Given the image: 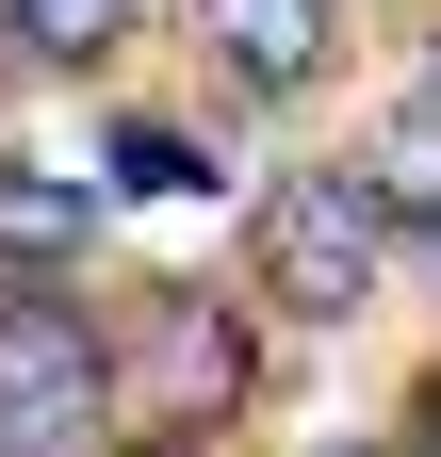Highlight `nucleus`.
<instances>
[{
	"label": "nucleus",
	"mask_w": 441,
	"mask_h": 457,
	"mask_svg": "<svg viewBox=\"0 0 441 457\" xmlns=\"http://www.w3.org/2000/svg\"><path fill=\"white\" fill-rule=\"evenodd\" d=\"M147 457H196V441H147Z\"/></svg>",
	"instance_id": "obj_11"
},
{
	"label": "nucleus",
	"mask_w": 441,
	"mask_h": 457,
	"mask_svg": "<svg viewBox=\"0 0 441 457\" xmlns=\"http://www.w3.org/2000/svg\"><path fill=\"white\" fill-rule=\"evenodd\" d=\"M327 457H393V441H327Z\"/></svg>",
	"instance_id": "obj_9"
},
{
	"label": "nucleus",
	"mask_w": 441,
	"mask_h": 457,
	"mask_svg": "<svg viewBox=\"0 0 441 457\" xmlns=\"http://www.w3.org/2000/svg\"><path fill=\"white\" fill-rule=\"evenodd\" d=\"M115 409V360L66 295H0V457H66Z\"/></svg>",
	"instance_id": "obj_2"
},
{
	"label": "nucleus",
	"mask_w": 441,
	"mask_h": 457,
	"mask_svg": "<svg viewBox=\"0 0 441 457\" xmlns=\"http://www.w3.org/2000/svg\"><path fill=\"white\" fill-rule=\"evenodd\" d=\"M0 245H17V262H66L82 245V196L66 180H0Z\"/></svg>",
	"instance_id": "obj_7"
},
{
	"label": "nucleus",
	"mask_w": 441,
	"mask_h": 457,
	"mask_svg": "<svg viewBox=\"0 0 441 457\" xmlns=\"http://www.w3.org/2000/svg\"><path fill=\"white\" fill-rule=\"evenodd\" d=\"M360 196H376V212H409V228L441 212V114H409V131H376V163H360Z\"/></svg>",
	"instance_id": "obj_6"
},
{
	"label": "nucleus",
	"mask_w": 441,
	"mask_h": 457,
	"mask_svg": "<svg viewBox=\"0 0 441 457\" xmlns=\"http://www.w3.org/2000/svg\"><path fill=\"white\" fill-rule=\"evenodd\" d=\"M425 457H441V441H425Z\"/></svg>",
	"instance_id": "obj_13"
},
{
	"label": "nucleus",
	"mask_w": 441,
	"mask_h": 457,
	"mask_svg": "<svg viewBox=\"0 0 441 457\" xmlns=\"http://www.w3.org/2000/svg\"><path fill=\"white\" fill-rule=\"evenodd\" d=\"M229 376H245V327L212 311V295H180V311H163V409L212 425V409H229Z\"/></svg>",
	"instance_id": "obj_4"
},
{
	"label": "nucleus",
	"mask_w": 441,
	"mask_h": 457,
	"mask_svg": "<svg viewBox=\"0 0 441 457\" xmlns=\"http://www.w3.org/2000/svg\"><path fill=\"white\" fill-rule=\"evenodd\" d=\"M0 33H17L33 66H98V49L131 33V0H0Z\"/></svg>",
	"instance_id": "obj_5"
},
{
	"label": "nucleus",
	"mask_w": 441,
	"mask_h": 457,
	"mask_svg": "<svg viewBox=\"0 0 441 457\" xmlns=\"http://www.w3.org/2000/svg\"><path fill=\"white\" fill-rule=\"evenodd\" d=\"M196 17H212V49H229V82H262V98H295L327 66V0H196Z\"/></svg>",
	"instance_id": "obj_3"
},
{
	"label": "nucleus",
	"mask_w": 441,
	"mask_h": 457,
	"mask_svg": "<svg viewBox=\"0 0 441 457\" xmlns=\"http://www.w3.org/2000/svg\"><path fill=\"white\" fill-rule=\"evenodd\" d=\"M115 180L131 196H180V180H212V163H196V131H115Z\"/></svg>",
	"instance_id": "obj_8"
},
{
	"label": "nucleus",
	"mask_w": 441,
	"mask_h": 457,
	"mask_svg": "<svg viewBox=\"0 0 441 457\" xmlns=\"http://www.w3.org/2000/svg\"><path fill=\"white\" fill-rule=\"evenodd\" d=\"M66 457H82V441H66Z\"/></svg>",
	"instance_id": "obj_12"
},
{
	"label": "nucleus",
	"mask_w": 441,
	"mask_h": 457,
	"mask_svg": "<svg viewBox=\"0 0 441 457\" xmlns=\"http://www.w3.org/2000/svg\"><path fill=\"white\" fill-rule=\"evenodd\" d=\"M376 262H393V212L360 196V163H295V180H262V295H279V311H360Z\"/></svg>",
	"instance_id": "obj_1"
},
{
	"label": "nucleus",
	"mask_w": 441,
	"mask_h": 457,
	"mask_svg": "<svg viewBox=\"0 0 441 457\" xmlns=\"http://www.w3.org/2000/svg\"><path fill=\"white\" fill-rule=\"evenodd\" d=\"M425 278H441V212H425Z\"/></svg>",
	"instance_id": "obj_10"
}]
</instances>
